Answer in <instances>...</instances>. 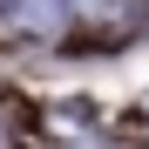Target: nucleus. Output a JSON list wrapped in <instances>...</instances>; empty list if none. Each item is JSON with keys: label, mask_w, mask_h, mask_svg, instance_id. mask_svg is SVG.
<instances>
[{"label": "nucleus", "mask_w": 149, "mask_h": 149, "mask_svg": "<svg viewBox=\"0 0 149 149\" xmlns=\"http://www.w3.org/2000/svg\"><path fill=\"white\" fill-rule=\"evenodd\" d=\"M74 7H81V27H95L102 41H122L136 27V20H129V0H74Z\"/></svg>", "instance_id": "nucleus-1"}, {"label": "nucleus", "mask_w": 149, "mask_h": 149, "mask_svg": "<svg viewBox=\"0 0 149 149\" xmlns=\"http://www.w3.org/2000/svg\"><path fill=\"white\" fill-rule=\"evenodd\" d=\"M7 14H14L20 34H54L68 20V0H7Z\"/></svg>", "instance_id": "nucleus-2"}, {"label": "nucleus", "mask_w": 149, "mask_h": 149, "mask_svg": "<svg viewBox=\"0 0 149 149\" xmlns=\"http://www.w3.org/2000/svg\"><path fill=\"white\" fill-rule=\"evenodd\" d=\"M0 149H7V136H0Z\"/></svg>", "instance_id": "nucleus-3"}]
</instances>
